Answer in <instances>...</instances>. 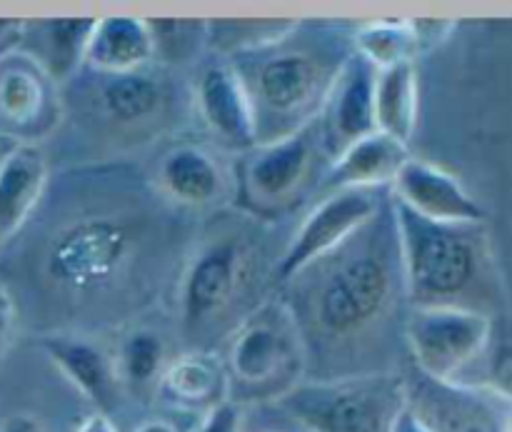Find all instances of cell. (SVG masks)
Instances as JSON below:
<instances>
[{
	"instance_id": "12",
	"label": "cell",
	"mask_w": 512,
	"mask_h": 432,
	"mask_svg": "<svg viewBox=\"0 0 512 432\" xmlns=\"http://www.w3.org/2000/svg\"><path fill=\"white\" fill-rule=\"evenodd\" d=\"M388 203V190L380 188L335 190V193L315 198L313 208L290 233L283 255L275 265V290L288 283L305 265L345 243L355 230L370 223Z\"/></svg>"
},
{
	"instance_id": "1",
	"label": "cell",
	"mask_w": 512,
	"mask_h": 432,
	"mask_svg": "<svg viewBox=\"0 0 512 432\" xmlns=\"http://www.w3.org/2000/svg\"><path fill=\"white\" fill-rule=\"evenodd\" d=\"M200 220L170 205L135 165L110 160L50 175L25 225L43 333L98 338L153 313L173 295Z\"/></svg>"
},
{
	"instance_id": "17",
	"label": "cell",
	"mask_w": 512,
	"mask_h": 432,
	"mask_svg": "<svg viewBox=\"0 0 512 432\" xmlns=\"http://www.w3.org/2000/svg\"><path fill=\"white\" fill-rule=\"evenodd\" d=\"M373 88L375 68L353 53L338 70L323 100V108L315 115L323 150L330 160L343 153L348 145L375 133Z\"/></svg>"
},
{
	"instance_id": "14",
	"label": "cell",
	"mask_w": 512,
	"mask_h": 432,
	"mask_svg": "<svg viewBox=\"0 0 512 432\" xmlns=\"http://www.w3.org/2000/svg\"><path fill=\"white\" fill-rule=\"evenodd\" d=\"M63 123L60 88L25 50L0 53V138L33 143Z\"/></svg>"
},
{
	"instance_id": "10",
	"label": "cell",
	"mask_w": 512,
	"mask_h": 432,
	"mask_svg": "<svg viewBox=\"0 0 512 432\" xmlns=\"http://www.w3.org/2000/svg\"><path fill=\"white\" fill-rule=\"evenodd\" d=\"M270 405L305 432H393L405 408L403 370L303 380Z\"/></svg>"
},
{
	"instance_id": "13",
	"label": "cell",
	"mask_w": 512,
	"mask_h": 432,
	"mask_svg": "<svg viewBox=\"0 0 512 432\" xmlns=\"http://www.w3.org/2000/svg\"><path fill=\"white\" fill-rule=\"evenodd\" d=\"M405 408L428 432H510V395L445 385L403 370Z\"/></svg>"
},
{
	"instance_id": "32",
	"label": "cell",
	"mask_w": 512,
	"mask_h": 432,
	"mask_svg": "<svg viewBox=\"0 0 512 432\" xmlns=\"http://www.w3.org/2000/svg\"><path fill=\"white\" fill-rule=\"evenodd\" d=\"M75 432H120V430H118V425H115V420L110 418V415L98 413V410H95V413L85 415V418L80 420Z\"/></svg>"
},
{
	"instance_id": "30",
	"label": "cell",
	"mask_w": 512,
	"mask_h": 432,
	"mask_svg": "<svg viewBox=\"0 0 512 432\" xmlns=\"http://www.w3.org/2000/svg\"><path fill=\"white\" fill-rule=\"evenodd\" d=\"M20 308L18 298H15L13 288L5 280H0V363L8 355L10 345H13L15 330H18Z\"/></svg>"
},
{
	"instance_id": "18",
	"label": "cell",
	"mask_w": 512,
	"mask_h": 432,
	"mask_svg": "<svg viewBox=\"0 0 512 432\" xmlns=\"http://www.w3.org/2000/svg\"><path fill=\"white\" fill-rule=\"evenodd\" d=\"M40 350L53 368L83 395L98 413L110 415L118 408L123 390L113 368V355L98 338L83 333H40Z\"/></svg>"
},
{
	"instance_id": "33",
	"label": "cell",
	"mask_w": 512,
	"mask_h": 432,
	"mask_svg": "<svg viewBox=\"0 0 512 432\" xmlns=\"http://www.w3.org/2000/svg\"><path fill=\"white\" fill-rule=\"evenodd\" d=\"M393 432H428V428H425V425L420 423V420L415 418L408 408H403L400 410L398 418H395Z\"/></svg>"
},
{
	"instance_id": "5",
	"label": "cell",
	"mask_w": 512,
	"mask_h": 432,
	"mask_svg": "<svg viewBox=\"0 0 512 432\" xmlns=\"http://www.w3.org/2000/svg\"><path fill=\"white\" fill-rule=\"evenodd\" d=\"M410 308H460L495 320L508 305L495 243L483 225H445L393 203Z\"/></svg>"
},
{
	"instance_id": "2",
	"label": "cell",
	"mask_w": 512,
	"mask_h": 432,
	"mask_svg": "<svg viewBox=\"0 0 512 432\" xmlns=\"http://www.w3.org/2000/svg\"><path fill=\"white\" fill-rule=\"evenodd\" d=\"M305 348V380L395 373L408 315L390 203L275 290Z\"/></svg>"
},
{
	"instance_id": "29",
	"label": "cell",
	"mask_w": 512,
	"mask_h": 432,
	"mask_svg": "<svg viewBox=\"0 0 512 432\" xmlns=\"http://www.w3.org/2000/svg\"><path fill=\"white\" fill-rule=\"evenodd\" d=\"M190 432H243V408L225 400V403L215 405L213 410L200 415Z\"/></svg>"
},
{
	"instance_id": "15",
	"label": "cell",
	"mask_w": 512,
	"mask_h": 432,
	"mask_svg": "<svg viewBox=\"0 0 512 432\" xmlns=\"http://www.w3.org/2000/svg\"><path fill=\"white\" fill-rule=\"evenodd\" d=\"M190 105L210 143L225 153L240 155L258 143L250 100L238 73L223 55L210 53L198 63L190 78Z\"/></svg>"
},
{
	"instance_id": "19",
	"label": "cell",
	"mask_w": 512,
	"mask_h": 432,
	"mask_svg": "<svg viewBox=\"0 0 512 432\" xmlns=\"http://www.w3.org/2000/svg\"><path fill=\"white\" fill-rule=\"evenodd\" d=\"M228 400V375L218 350H183L155 385L153 403L183 415H205Z\"/></svg>"
},
{
	"instance_id": "4",
	"label": "cell",
	"mask_w": 512,
	"mask_h": 432,
	"mask_svg": "<svg viewBox=\"0 0 512 432\" xmlns=\"http://www.w3.org/2000/svg\"><path fill=\"white\" fill-rule=\"evenodd\" d=\"M350 55L353 23L343 20H288L273 38L228 55L250 100L255 140L270 143L308 125Z\"/></svg>"
},
{
	"instance_id": "24",
	"label": "cell",
	"mask_w": 512,
	"mask_h": 432,
	"mask_svg": "<svg viewBox=\"0 0 512 432\" xmlns=\"http://www.w3.org/2000/svg\"><path fill=\"white\" fill-rule=\"evenodd\" d=\"M28 25L30 28L20 30V40L15 48L25 50L60 88L83 68V50L95 18L43 20V23Z\"/></svg>"
},
{
	"instance_id": "22",
	"label": "cell",
	"mask_w": 512,
	"mask_h": 432,
	"mask_svg": "<svg viewBox=\"0 0 512 432\" xmlns=\"http://www.w3.org/2000/svg\"><path fill=\"white\" fill-rule=\"evenodd\" d=\"M113 368L123 395L153 403L155 385L165 373L175 353H170V338L163 328L145 318L133 320L115 330V345L110 350Z\"/></svg>"
},
{
	"instance_id": "8",
	"label": "cell",
	"mask_w": 512,
	"mask_h": 432,
	"mask_svg": "<svg viewBox=\"0 0 512 432\" xmlns=\"http://www.w3.org/2000/svg\"><path fill=\"white\" fill-rule=\"evenodd\" d=\"M218 350L228 375V400L240 408L270 405L305 380V348L278 295L258 305Z\"/></svg>"
},
{
	"instance_id": "31",
	"label": "cell",
	"mask_w": 512,
	"mask_h": 432,
	"mask_svg": "<svg viewBox=\"0 0 512 432\" xmlns=\"http://www.w3.org/2000/svg\"><path fill=\"white\" fill-rule=\"evenodd\" d=\"M0 432H45L43 423L30 413H13L0 420Z\"/></svg>"
},
{
	"instance_id": "11",
	"label": "cell",
	"mask_w": 512,
	"mask_h": 432,
	"mask_svg": "<svg viewBox=\"0 0 512 432\" xmlns=\"http://www.w3.org/2000/svg\"><path fill=\"white\" fill-rule=\"evenodd\" d=\"M145 175L170 205L190 215L205 218L233 208L235 155L225 153L208 138L173 135L165 140Z\"/></svg>"
},
{
	"instance_id": "26",
	"label": "cell",
	"mask_w": 512,
	"mask_h": 432,
	"mask_svg": "<svg viewBox=\"0 0 512 432\" xmlns=\"http://www.w3.org/2000/svg\"><path fill=\"white\" fill-rule=\"evenodd\" d=\"M353 53H358L375 70L415 63V58L423 53L415 20L380 18L353 23Z\"/></svg>"
},
{
	"instance_id": "7",
	"label": "cell",
	"mask_w": 512,
	"mask_h": 432,
	"mask_svg": "<svg viewBox=\"0 0 512 432\" xmlns=\"http://www.w3.org/2000/svg\"><path fill=\"white\" fill-rule=\"evenodd\" d=\"M403 348L415 373L445 385L510 395L508 365L495 360V320L460 308H408Z\"/></svg>"
},
{
	"instance_id": "34",
	"label": "cell",
	"mask_w": 512,
	"mask_h": 432,
	"mask_svg": "<svg viewBox=\"0 0 512 432\" xmlns=\"http://www.w3.org/2000/svg\"><path fill=\"white\" fill-rule=\"evenodd\" d=\"M133 432H180V430L175 428V423H170V420L165 418H148L143 420V423H140Z\"/></svg>"
},
{
	"instance_id": "21",
	"label": "cell",
	"mask_w": 512,
	"mask_h": 432,
	"mask_svg": "<svg viewBox=\"0 0 512 432\" xmlns=\"http://www.w3.org/2000/svg\"><path fill=\"white\" fill-rule=\"evenodd\" d=\"M410 145L398 143L385 133H370L360 138L358 143L348 145L343 153L335 155L325 168L315 198L335 193V190H353V188H380L388 190L398 170L403 168L405 160L410 158Z\"/></svg>"
},
{
	"instance_id": "9",
	"label": "cell",
	"mask_w": 512,
	"mask_h": 432,
	"mask_svg": "<svg viewBox=\"0 0 512 432\" xmlns=\"http://www.w3.org/2000/svg\"><path fill=\"white\" fill-rule=\"evenodd\" d=\"M328 163L315 118L285 138L253 145L235 155L233 208L278 223L305 198H313Z\"/></svg>"
},
{
	"instance_id": "3",
	"label": "cell",
	"mask_w": 512,
	"mask_h": 432,
	"mask_svg": "<svg viewBox=\"0 0 512 432\" xmlns=\"http://www.w3.org/2000/svg\"><path fill=\"white\" fill-rule=\"evenodd\" d=\"M288 238L278 223L225 208L205 215L170 303L185 350H215L275 293V265Z\"/></svg>"
},
{
	"instance_id": "27",
	"label": "cell",
	"mask_w": 512,
	"mask_h": 432,
	"mask_svg": "<svg viewBox=\"0 0 512 432\" xmlns=\"http://www.w3.org/2000/svg\"><path fill=\"white\" fill-rule=\"evenodd\" d=\"M155 63L180 70L208 48V20H148Z\"/></svg>"
},
{
	"instance_id": "28",
	"label": "cell",
	"mask_w": 512,
	"mask_h": 432,
	"mask_svg": "<svg viewBox=\"0 0 512 432\" xmlns=\"http://www.w3.org/2000/svg\"><path fill=\"white\" fill-rule=\"evenodd\" d=\"M243 432H305L275 405L243 408Z\"/></svg>"
},
{
	"instance_id": "23",
	"label": "cell",
	"mask_w": 512,
	"mask_h": 432,
	"mask_svg": "<svg viewBox=\"0 0 512 432\" xmlns=\"http://www.w3.org/2000/svg\"><path fill=\"white\" fill-rule=\"evenodd\" d=\"M155 63L153 35L145 18H95L83 50V70L90 73H133Z\"/></svg>"
},
{
	"instance_id": "20",
	"label": "cell",
	"mask_w": 512,
	"mask_h": 432,
	"mask_svg": "<svg viewBox=\"0 0 512 432\" xmlns=\"http://www.w3.org/2000/svg\"><path fill=\"white\" fill-rule=\"evenodd\" d=\"M43 148L15 143L0 155V250L13 245L38 210L50 180Z\"/></svg>"
},
{
	"instance_id": "6",
	"label": "cell",
	"mask_w": 512,
	"mask_h": 432,
	"mask_svg": "<svg viewBox=\"0 0 512 432\" xmlns=\"http://www.w3.org/2000/svg\"><path fill=\"white\" fill-rule=\"evenodd\" d=\"M63 120L73 115L93 140L125 150L155 145L185 133L193 115L190 80L165 65H148L133 73H90L80 68L60 85Z\"/></svg>"
},
{
	"instance_id": "16",
	"label": "cell",
	"mask_w": 512,
	"mask_h": 432,
	"mask_svg": "<svg viewBox=\"0 0 512 432\" xmlns=\"http://www.w3.org/2000/svg\"><path fill=\"white\" fill-rule=\"evenodd\" d=\"M388 195L393 203L433 223L483 225L488 220L483 205L453 173L415 155H410L398 170Z\"/></svg>"
},
{
	"instance_id": "25",
	"label": "cell",
	"mask_w": 512,
	"mask_h": 432,
	"mask_svg": "<svg viewBox=\"0 0 512 432\" xmlns=\"http://www.w3.org/2000/svg\"><path fill=\"white\" fill-rule=\"evenodd\" d=\"M375 130L410 145L418 125V70L415 63L375 70Z\"/></svg>"
}]
</instances>
